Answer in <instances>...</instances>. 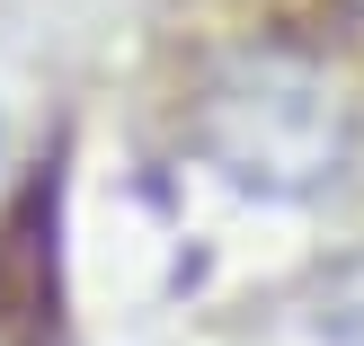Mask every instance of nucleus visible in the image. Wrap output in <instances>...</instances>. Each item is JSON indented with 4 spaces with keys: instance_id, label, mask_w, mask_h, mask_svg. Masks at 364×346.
I'll return each mask as SVG.
<instances>
[{
    "instance_id": "obj_1",
    "label": "nucleus",
    "mask_w": 364,
    "mask_h": 346,
    "mask_svg": "<svg viewBox=\"0 0 364 346\" xmlns=\"http://www.w3.org/2000/svg\"><path fill=\"white\" fill-rule=\"evenodd\" d=\"M196 142L249 195H320L355 160V107L302 53H231L196 98Z\"/></svg>"
}]
</instances>
